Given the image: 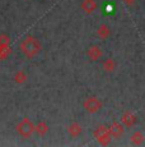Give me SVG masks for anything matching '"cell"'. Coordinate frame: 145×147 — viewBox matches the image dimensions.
Masks as SVG:
<instances>
[{"label":"cell","mask_w":145,"mask_h":147,"mask_svg":"<svg viewBox=\"0 0 145 147\" xmlns=\"http://www.w3.org/2000/svg\"><path fill=\"white\" fill-rule=\"evenodd\" d=\"M19 49H21L22 54H23L26 58L32 59L35 56H37L38 54L42 50V44L35 36H27L23 41L19 45Z\"/></svg>","instance_id":"obj_1"},{"label":"cell","mask_w":145,"mask_h":147,"mask_svg":"<svg viewBox=\"0 0 145 147\" xmlns=\"http://www.w3.org/2000/svg\"><path fill=\"white\" fill-rule=\"evenodd\" d=\"M15 131L22 138H31L35 133V124L29 118H23L15 125Z\"/></svg>","instance_id":"obj_2"},{"label":"cell","mask_w":145,"mask_h":147,"mask_svg":"<svg viewBox=\"0 0 145 147\" xmlns=\"http://www.w3.org/2000/svg\"><path fill=\"white\" fill-rule=\"evenodd\" d=\"M93 136L101 146H108L111 143V141H112L111 133L108 131V127H106V125H98L96 128V131H94Z\"/></svg>","instance_id":"obj_3"},{"label":"cell","mask_w":145,"mask_h":147,"mask_svg":"<svg viewBox=\"0 0 145 147\" xmlns=\"http://www.w3.org/2000/svg\"><path fill=\"white\" fill-rule=\"evenodd\" d=\"M83 107L89 113V114H96V113L101 111V109L103 107V102L101 98L96 97V96H90L87 97L83 102Z\"/></svg>","instance_id":"obj_4"},{"label":"cell","mask_w":145,"mask_h":147,"mask_svg":"<svg viewBox=\"0 0 145 147\" xmlns=\"http://www.w3.org/2000/svg\"><path fill=\"white\" fill-rule=\"evenodd\" d=\"M10 54V37L7 33L0 35V61L7 59Z\"/></svg>","instance_id":"obj_5"},{"label":"cell","mask_w":145,"mask_h":147,"mask_svg":"<svg viewBox=\"0 0 145 147\" xmlns=\"http://www.w3.org/2000/svg\"><path fill=\"white\" fill-rule=\"evenodd\" d=\"M87 56L90 61H98L103 56V50L98 45H90L87 50Z\"/></svg>","instance_id":"obj_6"},{"label":"cell","mask_w":145,"mask_h":147,"mask_svg":"<svg viewBox=\"0 0 145 147\" xmlns=\"http://www.w3.org/2000/svg\"><path fill=\"white\" fill-rule=\"evenodd\" d=\"M138 123V117L132 111H125L121 117V124L126 128H132Z\"/></svg>","instance_id":"obj_7"},{"label":"cell","mask_w":145,"mask_h":147,"mask_svg":"<svg viewBox=\"0 0 145 147\" xmlns=\"http://www.w3.org/2000/svg\"><path fill=\"white\" fill-rule=\"evenodd\" d=\"M80 8H82V10L85 14L90 16V14H93L97 10L98 3H97V0H83L82 4H80Z\"/></svg>","instance_id":"obj_8"},{"label":"cell","mask_w":145,"mask_h":147,"mask_svg":"<svg viewBox=\"0 0 145 147\" xmlns=\"http://www.w3.org/2000/svg\"><path fill=\"white\" fill-rule=\"evenodd\" d=\"M108 131H110L111 137L112 138H120V137H122V134H124L125 127L122 125L121 123H118V121H113V123L108 127Z\"/></svg>","instance_id":"obj_9"},{"label":"cell","mask_w":145,"mask_h":147,"mask_svg":"<svg viewBox=\"0 0 145 147\" xmlns=\"http://www.w3.org/2000/svg\"><path fill=\"white\" fill-rule=\"evenodd\" d=\"M68 133L71 138H78L80 134L83 133V127L80 125L79 123L74 121V123H71L70 125L68 127Z\"/></svg>","instance_id":"obj_10"},{"label":"cell","mask_w":145,"mask_h":147,"mask_svg":"<svg viewBox=\"0 0 145 147\" xmlns=\"http://www.w3.org/2000/svg\"><path fill=\"white\" fill-rule=\"evenodd\" d=\"M144 142H145V136H144L143 132L138 131V132L131 134L130 143L132 146H141V145H144Z\"/></svg>","instance_id":"obj_11"},{"label":"cell","mask_w":145,"mask_h":147,"mask_svg":"<svg viewBox=\"0 0 145 147\" xmlns=\"http://www.w3.org/2000/svg\"><path fill=\"white\" fill-rule=\"evenodd\" d=\"M117 68V63L113 58H107L102 63V69L106 73H112L115 72V69Z\"/></svg>","instance_id":"obj_12"},{"label":"cell","mask_w":145,"mask_h":147,"mask_svg":"<svg viewBox=\"0 0 145 147\" xmlns=\"http://www.w3.org/2000/svg\"><path fill=\"white\" fill-rule=\"evenodd\" d=\"M50 127L46 121H38L37 124H35V133H37L40 137H43L49 133Z\"/></svg>","instance_id":"obj_13"},{"label":"cell","mask_w":145,"mask_h":147,"mask_svg":"<svg viewBox=\"0 0 145 147\" xmlns=\"http://www.w3.org/2000/svg\"><path fill=\"white\" fill-rule=\"evenodd\" d=\"M97 36H98L101 40H107L111 36V28L107 24H101L98 28H97Z\"/></svg>","instance_id":"obj_14"},{"label":"cell","mask_w":145,"mask_h":147,"mask_svg":"<svg viewBox=\"0 0 145 147\" xmlns=\"http://www.w3.org/2000/svg\"><path fill=\"white\" fill-rule=\"evenodd\" d=\"M13 80H14L17 84H23L28 80V74L24 70H17L14 73V76H13Z\"/></svg>","instance_id":"obj_15"},{"label":"cell","mask_w":145,"mask_h":147,"mask_svg":"<svg viewBox=\"0 0 145 147\" xmlns=\"http://www.w3.org/2000/svg\"><path fill=\"white\" fill-rule=\"evenodd\" d=\"M122 1H124L127 7H132V5H135V3L138 1V0H122Z\"/></svg>","instance_id":"obj_16"}]
</instances>
